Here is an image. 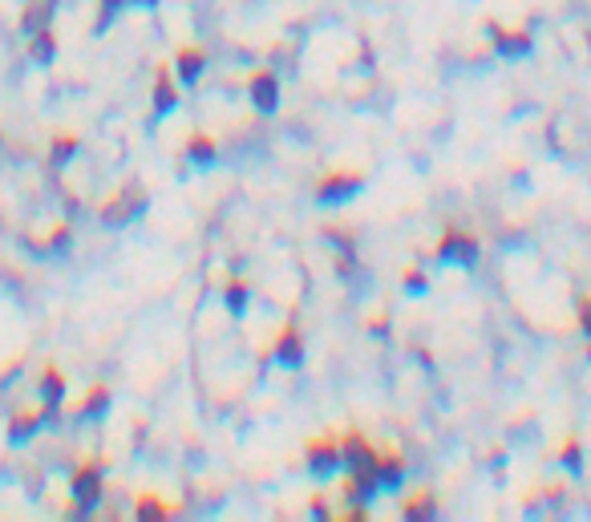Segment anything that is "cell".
<instances>
[{"label":"cell","instance_id":"cell-10","mask_svg":"<svg viewBox=\"0 0 591 522\" xmlns=\"http://www.w3.org/2000/svg\"><path fill=\"white\" fill-rule=\"evenodd\" d=\"M341 454H344V470H373V462H377L373 442H364V433L356 430L341 437Z\"/></svg>","mask_w":591,"mask_h":522},{"label":"cell","instance_id":"cell-5","mask_svg":"<svg viewBox=\"0 0 591 522\" xmlns=\"http://www.w3.org/2000/svg\"><path fill=\"white\" fill-rule=\"evenodd\" d=\"M142 207H146V194L138 191V186H130V191H121L114 203L101 207V223H106V227H126L134 215H142Z\"/></svg>","mask_w":591,"mask_h":522},{"label":"cell","instance_id":"cell-9","mask_svg":"<svg viewBox=\"0 0 591 522\" xmlns=\"http://www.w3.org/2000/svg\"><path fill=\"white\" fill-rule=\"evenodd\" d=\"M341 494H344V502H349V506H364V510H369V502L381 494L377 474H373V470H349V482H344Z\"/></svg>","mask_w":591,"mask_h":522},{"label":"cell","instance_id":"cell-17","mask_svg":"<svg viewBox=\"0 0 591 522\" xmlns=\"http://www.w3.org/2000/svg\"><path fill=\"white\" fill-rule=\"evenodd\" d=\"M29 57L37 65H53V57H58V37H53V29L29 33Z\"/></svg>","mask_w":591,"mask_h":522},{"label":"cell","instance_id":"cell-8","mask_svg":"<svg viewBox=\"0 0 591 522\" xmlns=\"http://www.w3.org/2000/svg\"><path fill=\"white\" fill-rule=\"evenodd\" d=\"M271 357H276L280 365H288V369L304 365V337H300L296 324H284V329H280V337L271 340Z\"/></svg>","mask_w":591,"mask_h":522},{"label":"cell","instance_id":"cell-2","mask_svg":"<svg viewBox=\"0 0 591 522\" xmlns=\"http://www.w3.org/2000/svg\"><path fill=\"white\" fill-rule=\"evenodd\" d=\"M304 465L312 478H336V474L344 470V454H341V437H316V442H308L304 450Z\"/></svg>","mask_w":591,"mask_h":522},{"label":"cell","instance_id":"cell-6","mask_svg":"<svg viewBox=\"0 0 591 522\" xmlns=\"http://www.w3.org/2000/svg\"><path fill=\"white\" fill-rule=\"evenodd\" d=\"M248 98H251V106H256L259 114H276V106H280V78H276L271 69L251 73V81H248Z\"/></svg>","mask_w":591,"mask_h":522},{"label":"cell","instance_id":"cell-3","mask_svg":"<svg viewBox=\"0 0 591 522\" xmlns=\"http://www.w3.org/2000/svg\"><path fill=\"white\" fill-rule=\"evenodd\" d=\"M361 186H364L361 171H332L328 179H321V186H316V203H324V207L349 203L353 194H361Z\"/></svg>","mask_w":591,"mask_h":522},{"label":"cell","instance_id":"cell-21","mask_svg":"<svg viewBox=\"0 0 591 522\" xmlns=\"http://www.w3.org/2000/svg\"><path fill=\"white\" fill-rule=\"evenodd\" d=\"M78 138H73V134H61V138H53V151H49V162L53 166H69V158L73 154H78Z\"/></svg>","mask_w":591,"mask_h":522},{"label":"cell","instance_id":"cell-27","mask_svg":"<svg viewBox=\"0 0 591 522\" xmlns=\"http://www.w3.org/2000/svg\"><path fill=\"white\" fill-rule=\"evenodd\" d=\"M130 5H142V8H154L158 0H130Z\"/></svg>","mask_w":591,"mask_h":522},{"label":"cell","instance_id":"cell-15","mask_svg":"<svg viewBox=\"0 0 591 522\" xmlns=\"http://www.w3.org/2000/svg\"><path fill=\"white\" fill-rule=\"evenodd\" d=\"M41 425H45L41 413H13V422H8V442H13V445L33 442V437L41 433Z\"/></svg>","mask_w":591,"mask_h":522},{"label":"cell","instance_id":"cell-11","mask_svg":"<svg viewBox=\"0 0 591 522\" xmlns=\"http://www.w3.org/2000/svg\"><path fill=\"white\" fill-rule=\"evenodd\" d=\"M203 69H207V53H203V49L186 45V49L174 53V78L183 81V86H195V81L203 78Z\"/></svg>","mask_w":591,"mask_h":522},{"label":"cell","instance_id":"cell-18","mask_svg":"<svg viewBox=\"0 0 591 522\" xmlns=\"http://www.w3.org/2000/svg\"><path fill=\"white\" fill-rule=\"evenodd\" d=\"M106 409H110V389L106 385H93L86 393V401H81V409H78V422H98Z\"/></svg>","mask_w":591,"mask_h":522},{"label":"cell","instance_id":"cell-12","mask_svg":"<svg viewBox=\"0 0 591 522\" xmlns=\"http://www.w3.org/2000/svg\"><path fill=\"white\" fill-rule=\"evenodd\" d=\"M373 474H377L381 490H401V482H406V462H401V454L385 450V454H377V462H373Z\"/></svg>","mask_w":591,"mask_h":522},{"label":"cell","instance_id":"cell-20","mask_svg":"<svg viewBox=\"0 0 591 522\" xmlns=\"http://www.w3.org/2000/svg\"><path fill=\"white\" fill-rule=\"evenodd\" d=\"M223 296H227V312H231V316H243V312H248L251 287L243 284V279H231V284H227V292H223Z\"/></svg>","mask_w":591,"mask_h":522},{"label":"cell","instance_id":"cell-23","mask_svg":"<svg viewBox=\"0 0 591 522\" xmlns=\"http://www.w3.org/2000/svg\"><path fill=\"white\" fill-rule=\"evenodd\" d=\"M559 462L567 465L571 474H579V470H584V445H579L575 437H571V442H567V445H563V450H559Z\"/></svg>","mask_w":591,"mask_h":522},{"label":"cell","instance_id":"cell-16","mask_svg":"<svg viewBox=\"0 0 591 522\" xmlns=\"http://www.w3.org/2000/svg\"><path fill=\"white\" fill-rule=\"evenodd\" d=\"M186 158H191L195 166H215V158H219V146H215V138H211V134L195 130L191 142H186Z\"/></svg>","mask_w":591,"mask_h":522},{"label":"cell","instance_id":"cell-22","mask_svg":"<svg viewBox=\"0 0 591 522\" xmlns=\"http://www.w3.org/2000/svg\"><path fill=\"white\" fill-rule=\"evenodd\" d=\"M134 515L138 518H171V506H166L163 498H154V494H142V498L134 502Z\"/></svg>","mask_w":591,"mask_h":522},{"label":"cell","instance_id":"cell-19","mask_svg":"<svg viewBox=\"0 0 591 522\" xmlns=\"http://www.w3.org/2000/svg\"><path fill=\"white\" fill-rule=\"evenodd\" d=\"M401 515L414 518V522L434 518V515H438V498H434V490H421V494H414V498H406V502H401Z\"/></svg>","mask_w":591,"mask_h":522},{"label":"cell","instance_id":"cell-7","mask_svg":"<svg viewBox=\"0 0 591 522\" xmlns=\"http://www.w3.org/2000/svg\"><path fill=\"white\" fill-rule=\"evenodd\" d=\"M491 41H494V53H499V57H511V61L527 57L534 45L531 29H502V25H491Z\"/></svg>","mask_w":591,"mask_h":522},{"label":"cell","instance_id":"cell-24","mask_svg":"<svg viewBox=\"0 0 591 522\" xmlns=\"http://www.w3.org/2000/svg\"><path fill=\"white\" fill-rule=\"evenodd\" d=\"M121 5H130V0H101V21H98V29H106L110 21H114V13Z\"/></svg>","mask_w":591,"mask_h":522},{"label":"cell","instance_id":"cell-14","mask_svg":"<svg viewBox=\"0 0 591 522\" xmlns=\"http://www.w3.org/2000/svg\"><path fill=\"white\" fill-rule=\"evenodd\" d=\"M174 106H178V89H174L171 69H158V81H154V114L166 118V114H174Z\"/></svg>","mask_w":591,"mask_h":522},{"label":"cell","instance_id":"cell-4","mask_svg":"<svg viewBox=\"0 0 591 522\" xmlns=\"http://www.w3.org/2000/svg\"><path fill=\"white\" fill-rule=\"evenodd\" d=\"M434 256H438V264H474L478 259V239L470 235V231H462V227H449L442 235V244L434 247Z\"/></svg>","mask_w":591,"mask_h":522},{"label":"cell","instance_id":"cell-25","mask_svg":"<svg viewBox=\"0 0 591 522\" xmlns=\"http://www.w3.org/2000/svg\"><path fill=\"white\" fill-rule=\"evenodd\" d=\"M406 287H409V296H421V292H426V276H421V272H406Z\"/></svg>","mask_w":591,"mask_h":522},{"label":"cell","instance_id":"cell-13","mask_svg":"<svg viewBox=\"0 0 591 522\" xmlns=\"http://www.w3.org/2000/svg\"><path fill=\"white\" fill-rule=\"evenodd\" d=\"M37 393H41V409H61V401H65V377L49 365V369L41 372V381H37Z\"/></svg>","mask_w":591,"mask_h":522},{"label":"cell","instance_id":"cell-1","mask_svg":"<svg viewBox=\"0 0 591 522\" xmlns=\"http://www.w3.org/2000/svg\"><path fill=\"white\" fill-rule=\"evenodd\" d=\"M101 494H106V470H101V462H86L73 470L69 478V498H73V515L86 518L93 510L101 506Z\"/></svg>","mask_w":591,"mask_h":522},{"label":"cell","instance_id":"cell-26","mask_svg":"<svg viewBox=\"0 0 591 522\" xmlns=\"http://www.w3.org/2000/svg\"><path fill=\"white\" fill-rule=\"evenodd\" d=\"M308 510H312V518H328V502L321 498V494H316V498L308 502Z\"/></svg>","mask_w":591,"mask_h":522}]
</instances>
